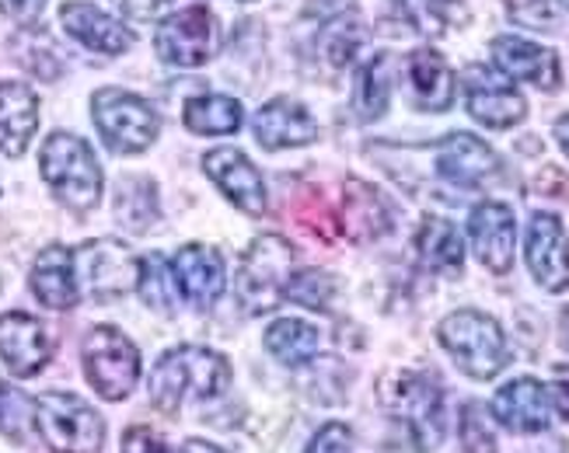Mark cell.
I'll return each mask as SVG.
<instances>
[{
  "mask_svg": "<svg viewBox=\"0 0 569 453\" xmlns=\"http://www.w3.org/2000/svg\"><path fill=\"white\" fill-rule=\"evenodd\" d=\"M228 387H231L228 356L203 345L171 349L151 370V401L164 415H179L192 401L217 397Z\"/></svg>",
  "mask_w": 569,
  "mask_h": 453,
  "instance_id": "6da1fadb",
  "label": "cell"
},
{
  "mask_svg": "<svg viewBox=\"0 0 569 453\" xmlns=\"http://www.w3.org/2000/svg\"><path fill=\"white\" fill-rule=\"evenodd\" d=\"M381 405L388 415H395L406 433L412 436L416 450H437L443 443V430H448V412H443V391L433 376L412 373V370H395L381 381Z\"/></svg>",
  "mask_w": 569,
  "mask_h": 453,
  "instance_id": "7a4b0ae2",
  "label": "cell"
},
{
  "mask_svg": "<svg viewBox=\"0 0 569 453\" xmlns=\"http://www.w3.org/2000/svg\"><path fill=\"white\" fill-rule=\"evenodd\" d=\"M297 255L287 238L280 234H262L249 244V251L238 262V308H244L249 318H262L280 308L287 296V283L293 275Z\"/></svg>",
  "mask_w": 569,
  "mask_h": 453,
  "instance_id": "3957f363",
  "label": "cell"
},
{
  "mask_svg": "<svg viewBox=\"0 0 569 453\" xmlns=\"http://www.w3.org/2000/svg\"><path fill=\"white\" fill-rule=\"evenodd\" d=\"M39 168L46 185L73 213H88L102 199V168H98L94 150L81 137L53 133L42 143Z\"/></svg>",
  "mask_w": 569,
  "mask_h": 453,
  "instance_id": "277c9868",
  "label": "cell"
},
{
  "mask_svg": "<svg viewBox=\"0 0 569 453\" xmlns=\"http://www.w3.org/2000/svg\"><path fill=\"white\" fill-rule=\"evenodd\" d=\"M440 345L451 352L461 373L472 381H492L510 360L507 335L497 321L482 311H455L440 321L437 329Z\"/></svg>",
  "mask_w": 569,
  "mask_h": 453,
  "instance_id": "5b68a950",
  "label": "cell"
},
{
  "mask_svg": "<svg viewBox=\"0 0 569 453\" xmlns=\"http://www.w3.org/2000/svg\"><path fill=\"white\" fill-rule=\"evenodd\" d=\"M32 422L53 453H98L106 443L102 415L70 391L39 394L32 401Z\"/></svg>",
  "mask_w": 569,
  "mask_h": 453,
  "instance_id": "8992f818",
  "label": "cell"
},
{
  "mask_svg": "<svg viewBox=\"0 0 569 453\" xmlns=\"http://www.w3.org/2000/svg\"><path fill=\"white\" fill-rule=\"evenodd\" d=\"M91 115L106 147L116 154H140L158 140V112L143 98L122 91V88H102L91 94Z\"/></svg>",
  "mask_w": 569,
  "mask_h": 453,
  "instance_id": "52a82bcc",
  "label": "cell"
},
{
  "mask_svg": "<svg viewBox=\"0 0 569 453\" xmlns=\"http://www.w3.org/2000/svg\"><path fill=\"white\" fill-rule=\"evenodd\" d=\"M84 373L106 401H122L140 381V352L119 329L98 324L84 339Z\"/></svg>",
  "mask_w": 569,
  "mask_h": 453,
  "instance_id": "ba28073f",
  "label": "cell"
},
{
  "mask_svg": "<svg viewBox=\"0 0 569 453\" xmlns=\"http://www.w3.org/2000/svg\"><path fill=\"white\" fill-rule=\"evenodd\" d=\"M73 275H78L81 296L91 300H112L130 293L140 280V259L130 255L127 244L112 238L88 241L73 251Z\"/></svg>",
  "mask_w": 569,
  "mask_h": 453,
  "instance_id": "9c48e42d",
  "label": "cell"
},
{
  "mask_svg": "<svg viewBox=\"0 0 569 453\" xmlns=\"http://www.w3.org/2000/svg\"><path fill=\"white\" fill-rule=\"evenodd\" d=\"M217 46H220V29L207 4L176 11L158 24L154 36L158 57L171 67H203L207 60H213Z\"/></svg>",
  "mask_w": 569,
  "mask_h": 453,
  "instance_id": "30bf717a",
  "label": "cell"
},
{
  "mask_svg": "<svg viewBox=\"0 0 569 453\" xmlns=\"http://www.w3.org/2000/svg\"><path fill=\"white\" fill-rule=\"evenodd\" d=\"M465 105L476 122L489 125V130H510L525 115L528 102L507 78L492 73L489 67H468L465 70Z\"/></svg>",
  "mask_w": 569,
  "mask_h": 453,
  "instance_id": "8fae6325",
  "label": "cell"
},
{
  "mask_svg": "<svg viewBox=\"0 0 569 453\" xmlns=\"http://www.w3.org/2000/svg\"><path fill=\"white\" fill-rule=\"evenodd\" d=\"M203 168L210 174V182L224 192L231 203L249 213V217H262L269 207V195H266V182L262 174L256 171V164L241 154L234 147H217L203 158Z\"/></svg>",
  "mask_w": 569,
  "mask_h": 453,
  "instance_id": "7c38bea8",
  "label": "cell"
},
{
  "mask_svg": "<svg viewBox=\"0 0 569 453\" xmlns=\"http://www.w3.org/2000/svg\"><path fill=\"white\" fill-rule=\"evenodd\" d=\"M433 164L440 179L458 189H479L500 171V158L486 140L472 133H451L433 147Z\"/></svg>",
  "mask_w": 569,
  "mask_h": 453,
  "instance_id": "4fadbf2b",
  "label": "cell"
},
{
  "mask_svg": "<svg viewBox=\"0 0 569 453\" xmlns=\"http://www.w3.org/2000/svg\"><path fill=\"white\" fill-rule=\"evenodd\" d=\"M528 269L538 280V286H546L549 293H559L569 286V238L559 217L552 213H535L528 223Z\"/></svg>",
  "mask_w": 569,
  "mask_h": 453,
  "instance_id": "5bb4252c",
  "label": "cell"
},
{
  "mask_svg": "<svg viewBox=\"0 0 569 453\" xmlns=\"http://www.w3.org/2000/svg\"><path fill=\"white\" fill-rule=\"evenodd\" d=\"M171 283L192 308H213L224 293V259L207 244H186L171 259Z\"/></svg>",
  "mask_w": 569,
  "mask_h": 453,
  "instance_id": "9a60e30c",
  "label": "cell"
},
{
  "mask_svg": "<svg viewBox=\"0 0 569 453\" xmlns=\"http://www.w3.org/2000/svg\"><path fill=\"white\" fill-rule=\"evenodd\" d=\"M49 356H53V339L39 318L21 311L0 314V360L14 376H36Z\"/></svg>",
  "mask_w": 569,
  "mask_h": 453,
  "instance_id": "2e32d148",
  "label": "cell"
},
{
  "mask_svg": "<svg viewBox=\"0 0 569 453\" xmlns=\"http://www.w3.org/2000/svg\"><path fill=\"white\" fill-rule=\"evenodd\" d=\"M468 238H472V251L489 272H510L513 265V244H517V223L513 210L503 203H479L468 217Z\"/></svg>",
  "mask_w": 569,
  "mask_h": 453,
  "instance_id": "e0dca14e",
  "label": "cell"
},
{
  "mask_svg": "<svg viewBox=\"0 0 569 453\" xmlns=\"http://www.w3.org/2000/svg\"><path fill=\"white\" fill-rule=\"evenodd\" d=\"M492 63L513 81H528L541 91H556L562 81V67L552 49L538 46L521 36H500L492 39Z\"/></svg>",
  "mask_w": 569,
  "mask_h": 453,
  "instance_id": "ac0fdd59",
  "label": "cell"
},
{
  "mask_svg": "<svg viewBox=\"0 0 569 453\" xmlns=\"http://www.w3.org/2000/svg\"><path fill=\"white\" fill-rule=\"evenodd\" d=\"M492 415L510 433H541L552 422V401L546 384H538L535 376H517L507 387L492 397Z\"/></svg>",
  "mask_w": 569,
  "mask_h": 453,
  "instance_id": "d6986e66",
  "label": "cell"
},
{
  "mask_svg": "<svg viewBox=\"0 0 569 453\" xmlns=\"http://www.w3.org/2000/svg\"><path fill=\"white\" fill-rule=\"evenodd\" d=\"M60 21L70 39H78L81 46L94 49V53L119 57L133 46V32L127 24H119L112 14L98 11L94 4H84V0H70V4H63Z\"/></svg>",
  "mask_w": 569,
  "mask_h": 453,
  "instance_id": "ffe728a7",
  "label": "cell"
},
{
  "mask_svg": "<svg viewBox=\"0 0 569 453\" xmlns=\"http://www.w3.org/2000/svg\"><path fill=\"white\" fill-rule=\"evenodd\" d=\"M256 140L266 150H287V147H308L318 140V122L305 105L290 102V98H273L256 112Z\"/></svg>",
  "mask_w": 569,
  "mask_h": 453,
  "instance_id": "44dd1931",
  "label": "cell"
},
{
  "mask_svg": "<svg viewBox=\"0 0 569 453\" xmlns=\"http://www.w3.org/2000/svg\"><path fill=\"white\" fill-rule=\"evenodd\" d=\"M39 130V98L29 84H0V154L21 158Z\"/></svg>",
  "mask_w": 569,
  "mask_h": 453,
  "instance_id": "7402d4cb",
  "label": "cell"
},
{
  "mask_svg": "<svg viewBox=\"0 0 569 453\" xmlns=\"http://www.w3.org/2000/svg\"><path fill=\"white\" fill-rule=\"evenodd\" d=\"M342 231L357 244H370L391 231V207L388 199L360 179L346 182L342 195Z\"/></svg>",
  "mask_w": 569,
  "mask_h": 453,
  "instance_id": "603a6c76",
  "label": "cell"
},
{
  "mask_svg": "<svg viewBox=\"0 0 569 453\" xmlns=\"http://www.w3.org/2000/svg\"><path fill=\"white\" fill-rule=\"evenodd\" d=\"M32 293L53 311H70L78 308L81 290L78 275H73V251L63 244H49L39 251V259L32 265Z\"/></svg>",
  "mask_w": 569,
  "mask_h": 453,
  "instance_id": "cb8c5ba5",
  "label": "cell"
},
{
  "mask_svg": "<svg viewBox=\"0 0 569 453\" xmlns=\"http://www.w3.org/2000/svg\"><path fill=\"white\" fill-rule=\"evenodd\" d=\"M409 88L412 102L423 112H448L455 102V73L433 49H419L409 57Z\"/></svg>",
  "mask_w": 569,
  "mask_h": 453,
  "instance_id": "d4e9b609",
  "label": "cell"
},
{
  "mask_svg": "<svg viewBox=\"0 0 569 453\" xmlns=\"http://www.w3.org/2000/svg\"><path fill=\"white\" fill-rule=\"evenodd\" d=\"M416 255L430 272L440 275H461L465 265V241L451 220L427 217L416 234Z\"/></svg>",
  "mask_w": 569,
  "mask_h": 453,
  "instance_id": "484cf974",
  "label": "cell"
},
{
  "mask_svg": "<svg viewBox=\"0 0 569 453\" xmlns=\"http://www.w3.org/2000/svg\"><path fill=\"white\" fill-rule=\"evenodd\" d=\"M244 119L241 102L228 94H200V98H189L186 109H182V122L186 130L200 133V137H228L234 133Z\"/></svg>",
  "mask_w": 569,
  "mask_h": 453,
  "instance_id": "4316f807",
  "label": "cell"
},
{
  "mask_svg": "<svg viewBox=\"0 0 569 453\" xmlns=\"http://www.w3.org/2000/svg\"><path fill=\"white\" fill-rule=\"evenodd\" d=\"M266 349H269V356L280 360L283 366H308L318 356L321 339H318V332L311 329L308 321L280 318V321L269 324Z\"/></svg>",
  "mask_w": 569,
  "mask_h": 453,
  "instance_id": "83f0119b",
  "label": "cell"
},
{
  "mask_svg": "<svg viewBox=\"0 0 569 453\" xmlns=\"http://www.w3.org/2000/svg\"><path fill=\"white\" fill-rule=\"evenodd\" d=\"M388 98H391V70L388 57L378 53L357 70V84H353V112L360 122H375L388 112Z\"/></svg>",
  "mask_w": 569,
  "mask_h": 453,
  "instance_id": "f1b7e54d",
  "label": "cell"
},
{
  "mask_svg": "<svg viewBox=\"0 0 569 453\" xmlns=\"http://www.w3.org/2000/svg\"><path fill=\"white\" fill-rule=\"evenodd\" d=\"M116 217L127 231L143 234L158 220V189L147 179H122L116 192Z\"/></svg>",
  "mask_w": 569,
  "mask_h": 453,
  "instance_id": "f546056e",
  "label": "cell"
},
{
  "mask_svg": "<svg viewBox=\"0 0 569 453\" xmlns=\"http://www.w3.org/2000/svg\"><path fill=\"white\" fill-rule=\"evenodd\" d=\"M399 8H402V14L412 29L430 36V39H437L448 29H455V24L468 21L465 0H399Z\"/></svg>",
  "mask_w": 569,
  "mask_h": 453,
  "instance_id": "4dcf8cb0",
  "label": "cell"
},
{
  "mask_svg": "<svg viewBox=\"0 0 569 453\" xmlns=\"http://www.w3.org/2000/svg\"><path fill=\"white\" fill-rule=\"evenodd\" d=\"M360 46H363V24L357 21V14H336V18H329L326 24H321L318 49L332 67L353 63Z\"/></svg>",
  "mask_w": 569,
  "mask_h": 453,
  "instance_id": "1f68e13d",
  "label": "cell"
},
{
  "mask_svg": "<svg viewBox=\"0 0 569 453\" xmlns=\"http://www.w3.org/2000/svg\"><path fill=\"white\" fill-rule=\"evenodd\" d=\"M287 296L293 300V304L308 308V311H329L332 300H336V280L329 272H321V269L293 272L290 283H287Z\"/></svg>",
  "mask_w": 569,
  "mask_h": 453,
  "instance_id": "d6a6232c",
  "label": "cell"
},
{
  "mask_svg": "<svg viewBox=\"0 0 569 453\" xmlns=\"http://www.w3.org/2000/svg\"><path fill=\"white\" fill-rule=\"evenodd\" d=\"M461 446H465V453H500L492 419L479 401H468L461 409Z\"/></svg>",
  "mask_w": 569,
  "mask_h": 453,
  "instance_id": "836d02e7",
  "label": "cell"
},
{
  "mask_svg": "<svg viewBox=\"0 0 569 453\" xmlns=\"http://www.w3.org/2000/svg\"><path fill=\"white\" fill-rule=\"evenodd\" d=\"M171 283L168 280V265L161 255H147L140 259V280H137V290L143 296V304L147 308H154V311H168L171 308Z\"/></svg>",
  "mask_w": 569,
  "mask_h": 453,
  "instance_id": "e575fe53",
  "label": "cell"
},
{
  "mask_svg": "<svg viewBox=\"0 0 569 453\" xmlns=\"http://www.w3.org/2000/svg\"><path fill=\"white\" fill-rule=\"evenodd\" d=\"M29 422H32V401L14 387H0V433L14 443L29 440Z\"/></svg>",
  "mask_w": 569,
  "mask_h": 453,
  "instance_id": "d590c367",
  "label": "cell"
},
{
  "mask_svg": "<svg viewBox=\"0 0 569 453\" xmlns=\"http://www.w3.org/2000/svg\"><path fill=\"white\" fill-rule=\"evenodd\" d=\"M507 8L513 21L531 24L538 32L556 29V21H559V0H507Z\"/></svg>",
  "mask_w": 569,
  "mask_h": 453,
  "instance_id": "8d00e7d4",
  "label": "cell"
},
{
  "mask_svg": "<svg viewBox=\"0 0 569 453\" xmlns=\"http://www.w3.org/2000/svg\"><path fill=\"white\" fill-rule=\"evenodd\" d=\"M305 453H353V433H350V425L329 422L326 430L315 433V440L308 443Z\"/></svg>",
  "mask_w": 569,
  "mask_h": 453,
  "instance_id": "74e56055",
  "label": "cell"
},
{
  "mask_svg": "<svg viewBox=\"0 0 569 453\" xmlns=\"http://www.w3.org/2000/svg\"><path fill=\"white\" fill-rule=\"evenodd\" d=\"M122 453H168V446L154 430L133 425V430H127V436H122Z\"/></svg>",
  "mask_w": 569,
  "mask_h": 453,
  "instance_id": "f35d334b",
  "label": "cell"
},
{
  "mask_svg": "<svg viewBox=\"0 0 569 453\" xmlns=\"http://www.w3.org/2000/svg\"><path fill=\"white\" fill-rule=\"evenodd\" d=\"M46 8V0H0V11L18 24H36Z\"/></svg>",
  "mask_w": 569,
  "mask_h": 453,
  "instance_id": "ab89813d",
  "label": "cell"
},
{
  "mask_svg": "<svg viewBox=\"0 0 569 453\" xmlns=\"http://www.w3.org/2000/svg\"><path fill=\"white\" fill-rule=\"evenodd\" d=\"M546 391H549L552 409L569 422V366H556L552 370V384Z\"/></svg>",
  "mask_w": 569,
  "mask_h": 453,
  "instance_id": "60d3db41",
  "label": "cell"
},
{
  "mask_svg": "<svg viewBox=\"0 0 569 453\" xmlns=\"http://www.w3.org/2000/svg\"><path fill=\"white\" fill-rule=\"evenodd\" d=\"M112 4L133 21H151V18H158V11L168 4V0H112Z\"/></svg>",
  "mask_w": 569,
  "mask_h": 453,
  "instance_id": "b9f144b4",
  "label": "cell"
},
{
  "mask_svg": "<svg viewBox=\"0 0 569 453\" xmlns=\"http://www.w3.org/2000/svg\"><path fill=\"white\" fill-rule=\"evenodd\" d=\"M179 453H228L224 446H213V443H207V440H189Z\"/></svg>",
  "mask_w": 569,
  "mask_h": 453,
  "instance_id": "7bdbcfd3",
  "label": "cell"
},
{
  "mask_svg": "<svg viewBox=\"0 0 569 453\" xmlns=\"http://www.w3.org/2000/svg\"><path fill=\"white\" fill-rule=\"evenodd\" d=\"M556 140H559V147H562V154L569 158V112L556 122Z\"/></svg>",
  "mask_w": 569,
  "mask_h": 453,
  "instance_id": "ee69618b",
  "label": "cell"
},
{
  "mask_svg": "<svg viewBox=\"0 0 569 453\" xmlns=\"http://www.w3.org/2000/svg\"><path fill=\"white\" fill-rule=\"evenodd\" d=\"M559 342H562V349L569 352V308L559 314Z\"/></svg>",
  "mask_w": 569,
  "mask_h": 453,
  "instance_id": "f6af8a7d",
  "label": "cell"
},
{
  "mask_svg": "<svg viewBox=\"0 0 569 453\" xmlns=\"http://www.w3.org/2000/svg\"><path fill=\"white\" fill-rule=\"evenodd\" d=\"M566 4H569V0H566Z\"/></svg>",
  "mask_w": 569,
  "mask_h": 453,
  "instance_id": "bcb514c9",
  "label": "cell"
}]
</instances>
